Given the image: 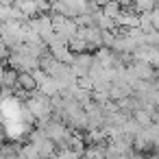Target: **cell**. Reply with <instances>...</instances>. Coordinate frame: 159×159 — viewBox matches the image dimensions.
<instances>
[{
  "instance_id": "obj_1",
  "label": "cell",
  "mask_w": 159,
  "mask_h": 159,
  "mask_svg": "<svg viewBox=\"0 0 159 159\" xmlns=\"http://www.w3.org/2000/svg\"><path fill=\"white\" fill-rule=\"evenodd\" d=\"M24 107L35 116V120H48L52 116V102H50V96L44 94L42 89H33L29 92V98L24 100Z\"/></svg>"
},
{
  "instance_id": "obj_2",
  "label": "cell",
  "mask_w": 159,
  "mask_h": 159,
  "mask_svg": "<svg viewBox=\"0 0 159 159\" xmlns=\"http://www.w3.org/2000/svg\"><path fill=\"white\" fill-rule=\"evenodd\" d=\"M37 129H42L50 139H55V142H61V139H66L68 135H72L74 131H70L61 120H55V118H48V120H39L37 122Z\"/></svg>"
},
{
  "instance_id": "obj_3",
  "label": "cell",
  "mask_w": 159,
  "mask_h": 159,
  "mask_svg": "<svg viewBox=\"0 0 159 159\" xmlns=\"http://www.w3.org/2000/svg\"><path fill=\"white\" fill-rule=\"evenodd\" d=\"M29 142H33V144L37 146V150H39V155H42L44 159H50V157H55V152H57V142L50 139L42 129H35V131L31 133V139H29Z\"/></svg>"
},
{
  "instance_id": "obj_4",
  "label": "cell",
  "mask_w": 159,
  "mask_h": 159,
  "mask_svg": "<svg viewBox=\"0 0 159 159\" xmlns=\"http://www.w3.org/2000/svg\"><path fill=\"white\" fill-rule=\"evenodd\" d=\"M70 66H72V70H74L76 76L89 74V70H92V66H94V52H89V50H85V52H74Z\"/></svg>"
},
{
  "instance_id": "obj_5",
  "label": "cell",
  "mask_w": 159,
  "mask_h": 159,
  "mask_svg": "<svg viewBox=\"0 0 159 159\" xmlns=\"http://www.w3.org/2000/svg\"><path fill=\"white\" fill-rule=\"evenodd\" d=\"M29 24H31L42 37H46V35H50V33L55 31V29H52V16H50V13H39V16L31 18Z\"/></svg>"
},
{
  "instance_id": "obj_6",
  "label": "cell",
  "mask_w": 159,
  "mask_h": 159,
  "mask_svg": "<svg viewBox=\"0 0 159 159\" xmlns=\"http://www.w3.org/2000/svg\"><path fill=\"white\" fill-rule=\"evenodd\" d=\"M131 68H133V72L137 74V79H144V81H152V79L157 76V70H155V66H152L150 61H142V59H135Z\"/></svg>"
},
{
  "instance_id": "obj_7",
  "label": "cell",
  "mask_w": 159,
  "mask_h": 159,
  "mask_svg": "<svg viewBox=\"0 0 159 159\" xmlns=\"http://www.w3.org/2000/svg\"><path fill=\"white\" fill-rule=\"evenodd\" d=\"M133 94V87H131V83H126V81H116V83H111V87H109V96H111V100H122V98H126V96H131Z\"/></svg>"
},
{
  "instance_id": "obj_8",
  "label": "cell",
  "mask_w": 159,
  "mask_h": 159,
  "mask_svg": "<svg viewBox=\"0 0 159 159\" xmlns=\"http://www.w3.org/2000/svg\"><path fill=\"white\" fill-rule=\"evenodd\" d=\"M118 26H126V29H137L139 26V13H131V11H122L120 18L116 20Z\"/></svg>"
},
{
  "instance_id": "obj_9",
  "label": "cell",
  "mask_w": 159,
  "mask_h": 159,
  "mask_svg": "<svg viewBox=\"0 0 159 159\" xmlns=\"http://www.w3.org/2000/svg\"><path fill=\"white\" fill-rule=\"evenodd\" d=\"M68 46H70V50H72V52H85V50L94 52V50H92V46H89V42H87L83 35H79V33L68 42Z\"/></svg>"
},
{
  "instance_id": "obj_10",
  "label": "cell",
  "mask_w": 159,
  "mask_h": 159,
  "mask_svg": "<svg viewBox=\"0 0 159 159\" xmlns=\"http://www.w3.org/2000/svg\"><path fill=\"white\" fill-rule=\"evenodd\" d=\"M18 87H22L26 92L37 89V81H35L33 72H18Z\"/></svg>"
},
{
  "instance_id": "obj_11",
  "label": "cell",
  "mask_w": 159,
  "mask_h": 159,
  "mask_svg": "<svg viewBox=\"0 0 159 159\" xmlns=\"http://www.w3.org/2000/svg\"><path fill=\"white\" fill-rule=\"evenodd\" d=\"M0 83H2V87H7V89H16L18 87V70H13V68L7 66V70H5L2 79H0Z\"/></svg>"
},
{
  "instance_id": "obj_12",
  "label": "cell",
  "mask_w": 159,
  "mask_h": 159,
  "mask_svg": "<svg viewBox=\"0 0 159 159\" xmlns=\"http://www.w3.org/2000/svg\"><path fill=\"white\" fill-rule=\"evenodd\" d=\"M102 13L109 16L111 20H118L120 13H122V5H120V0H111V2L102 5Z\"/></svg>"
},
{
  "instance_id": "obj_13",
  "label": "cell",
  "mask_w": 159,
  "mask_h": 159,
  "mask_svg": "<svg viewBox=\"0 0 159 159\" xmlns=\"http://www.w3.org/2000/svg\"><path fill=\"white\" fill-rule=\"evenodd\" d=\"M22 159H44V157L39 155L37 146L33 142H29V144H22Z\"/></svg>"
},
{
  "instance_id": "obj_14",
  "label": "cell",
  "mask_w": 159,
  "mask_h": 159,
  "mask_svg": "<svg viewBox=\"0 0 159 159\" xmlns=\"http://www.w3.org/2000/svg\"><path fill=\"white\" fill-rule=\"evenodd\" d=\"M142 129H144V126H142V124H139V122H137L135 118H129V120H126V122L122 124V131H124L126 135H133V137H135V135H137V133H139Z\"/></svg>"
},
{
  "instance_id": "obj_15",
  "label": "cell",
  "mask_w": 159,
  "mask_h": 159,
  "mask_svg": "<svg viewBox=\"0 0 159 159\" xmlns=\"http://www.w3.org/2000/svg\"><path fill=\"white\" fill-rule=\"evenodd\" d=\"M139 29H142L144 33H152V31H155V26H152V20H150V11H144V13H139Z\"/></svg>"
},
{
  "instance_id": "obj_16",
  "label": "cell",
  "mask_w": 159,
  "mask_h": 159,
  "mask_svg": "<svg viewBox=\"0 0 159 159\" xmlns=\"http://www.w3.org/2000/svg\"><path fill=\"white\" fill-rule=\"evenodd\" d=\"M133 118H135L142 126H148V124L152 122V113H150L148 109H137V111L133 113Z\"/></svg>"
},
{
  "instance_id": "obj_17",
  "label": "cell",
  "mask_w": 159,
  "mask_h": 159,
  "mask_svg": "<svg viewBox=\"0 0 159 159\" xmlns=\"http://www.w3.org/2000/svg\"><path fill=\"white\" fill-rule=\"evenodd\" d=\"M74 22L79 24V29H83V26H94L92 13H81V16H76V18H74Z\"/></svg>"
},
{
  "instance_id": "obj_18",
  "label": "cell",
  "mask_w": 159,
  "mask_h": 159,
  "mask_svg": "<svg viewBox=\"0 0 159 159\" xmlns=\"http://www.w3.org/2000/svg\"><path fill=\"white\" fill-rule=\"evenodd\" d=\"M81 87H85V89H92L94 87V79L89 76V74H85V76H79V81H76Z\"/></svg>"
},
{
  "instance_id": "obj_19",
  "label": "cell",
  "mask_w": 159,
  "mask_h": 159,
  "mask_svg": "<svg viewBox=\"0 0 159 159\" xmlns=\"http://www.w3.org/2000/svg\"><path fill=\"white\" fill-rule=\"evenodd\" d=\"M102 7L96 2V0H87V7H85V13H96V11H100Z\"/></svg>"
},
{
  "instance_id": "obj_20",
  "label": "cell",
  "mask_w": 159,
  "mask_h": 159,
  "mask_svg": "<svg viewBox=\"0 0 159 159\" xmlns=\"http://www.w3.org/2000/svg\"><path fill=\"white\" fill-rule=\"evenodd\" d=\"M129 159H146V155L144 152H137V150H131L129 152Z\"/></svg>"
},
{
  "instance_id": "obj_21",
  "label": "cell",
  "mask_w": 159,
  "mask_h": 159,
  "mask_svg": "<svg viewBox=\"0 0 159 159\" xmlns=\"http://www.w3.org/2000/svg\"><path fill=\"white\" fill-rule=\"evenodd\" d=\"M146 159H159V152L155 150V152H150V155H146Z\"/></svg>"
},
{
  "instance_id": "obj_22",
  "label": "cell",
  "mask_w": 159,
  "mask_h": 159,
  "mask_svg": "<svg viewBox=\"0 0 159 159\" xmlns=\"http://www.w3.org/2000/svg\"><path fill=\"white\" fill-rule=\"evenodd\" d=\"M96 2H98V5L102 7V5H107V2H111V0H96Z\"/></svg>"
},
{
  "instance_id": "obj_23",
  "label": "cell",
  "mask_w": 159,
  "mask_h": 159,
  "mask_svg": "<svg viewBox=\"0 0 159 159\" xmlns=\"http://www.w3.org/2000/svg\"><path fill=\"white\" fill-rule=\"evenodd\" d=\"M0 137H5V135H2V120H0Z\"/></svg>"
},
{
  "instance_id": "obj_24",
  "label": "cell",
  "mask_w": 159,
  "mask_h": 159,
  "mask_svg": "<svg viewBox=\"0 0 159 159\" xmlns=\"http://www.w3.org/2000/svg\"><path fill=\"white\" fill-rule=\"evenodd\" d=\"M0 159H5V152H2V150H0Z\"/></svg>"
},
{
  "instance_id": "obj_25",
  "label": "cell",
  "mask_w": 159,
  "mask_h": 159,
  "mask_svg": "<svg viewBox=\"0 0 159 159\" xmlns=\"http://www.w3.org/2000/svg\"><path fill=\"white\" fill-rule=\"evenodd\" d=\"M0 118H2V107H0Z\"/></svg>"
},
{
  "instance_id": "obj_26",
  "label": "cell",
  "mask_w": 159,
  "mask_h": 159,
  "mask_svg": "<svg viewBox=\"0 0 159 159\" xmlns=\"http://www.w3.org/2000/svg\"><path fill=\"white\" fill-rule=\"evenodd\" d=\"M0 94H2V83H0Z\"/></svg>"
},
{
  "instance_id": "obj_27",
  "label": "cell",
  "mask_w": 159,
  "mask_h": 159,
  "mask_svg": "<svg viewBox=\"0 0 159 159\" xmlns=\"http://www.w3.org/2000/svg\"><path fill=\"white\" fill-rule=\"evenodd\" d=\"M157 152H159V144H157Z\"/></svg>"
}]
</instances>
